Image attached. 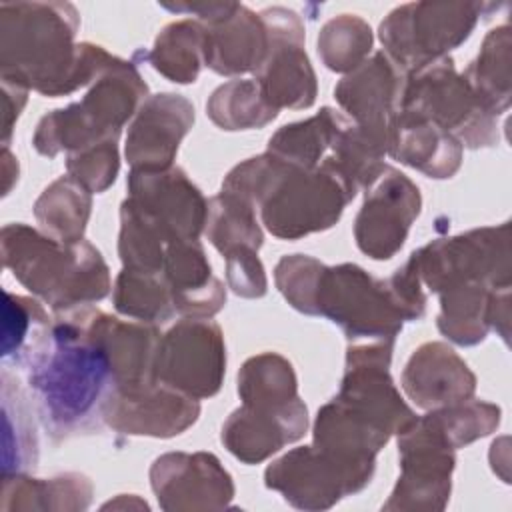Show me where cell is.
Here are the masks:
<instances>
[{
	"instance_id": "6da1fadb",
	"label": "cell",
	"mask_w": 512,
	"mask_h": 512,
	"mask_svg": "<svg viewBox=\"0 0 512 512\" xmlns=\"http://www.w3.org/2000/svg\"><path fill=\"white\" fill-rule=\"evenodd\" d=\"M80 16L70 2L0 4V80L60 98L92 84L118 56L76 42Z\"/></svg>"
},
{
	"instance_id": "7a4b0ae2",
	"label": "cell",
	"mask_w": 512,
	"mask_h": 512,
	"mask_svg": "<svg viewBox=\"0 0 512 512\" xmlns=\"http://www.w3.org/2000/svg\"><path fill=\"white\" fill-rule=\"evenodd\" d=\"M24 368L40 420L54 438H70L102 422L114 374L78 308L56 312L50 334Z\"/></svg>"
},
{
	"instance_id": "3957f363",
	"label": "cell",
	"mask_w": 512,
	"mask_h": 512,
	"mask_svg": "<svg viewBox=\"0 0 512 512\" xmlns=\"http://www.w3.org/2000/svg\"><path fill=\"white\" fill-rule=\"evenodd\" d=\"M4 268L54 312L92 306L110 294V270L86 238L60 242L28 224H6L0 234Z\"/></svg>"
},
{
	"instance_id": "277c9868",
	"label": "cell",
	"mask_w": 512,
	"mask_h": 512,
	"mask_svg": "<svg viewBox=\"0 0 512 512\" xmlns=\"http://www.w3.org/2000/svg\"><path fill=\"white\" fill-rule=\"evenodd\" d=\"M146 98L148 86L136 66L118 58L90 84L82 100L40 118L32 146L38 154L54 158L60 152L70 154L104 140H118L124 124Z\"/></svg>"
},
{
	"instance_id": "5b68a950",
	"label": "cell",
	"mask_w": 512,
	"mask_h": 512,
	"mask_svg": "<svg viewBox=\"0 0 512 512\" xmlns=\"http://www.w3.org/2000/svg\"><path fill=\"white\" fill-rule=\"evenodd\" d=\"M400 112L436 124L462 148H490L498 142V116L484 108L450 56L406 76Z\"/></svg>"
},
{
	"instance_id": "8992f818",
	"label": "cell",
	"mask_w": 512,
	"mask_h": 512,
	"mask_svg": "<svg viewBox=\"0 0 512 512\" xmlns=\"http://www.w3.org/2000/svg\"><path fill=\"white\" fill-rule=\"evenodd\" d=\"M482 2H410L394 8L378 28L384 52L406 72L448 56L470 38Z\"/></svg>"
},
{
	"instance_id": "52a82bcc",
	"label": "cell",
	"mask_w": 512,
	"mask_h": 512,
	"mask_svg": "<svg viewBox=\"0 0 512 512\" xmlns=\"http://www.w3.org/2000/svg\"><path fill=\"white\" fill-rule=\"evenodd\" d=\"M408 262L434 294L464 284L510 286V222L436 238L412 252Z\"/></svg>"
},
{
	"instance_id": "ba28073f",
	"label": "cell",
	"mask_w": 512,
	"mask_h": 512,
	"mask_svg": "<svg viewBox=\"0 0 512 512\" xmlns=\"http://www.w3.org/2000/svg\"><path fill=\"white\" fill-rule=\"evenodd\" d=\"M314 316L340 326L348 342L396 340L406 322L388 282L350 262L324 266Z\"/></svg>"
},
{
	"instance_id": "9c48e42d",
	"label": "cell",
	"mask_w": 512,
	"mask_h": 512,
	"mask_svg": "<svg viewBox=\"0 0 512 512\" xmlns=\"http://www.w3.org/2000/svg\"><path fill=\"white\" fill-rule=\"evenodd\" d=\"M356 192L330 168L288 166L258 206L266 230L280 240H298L332 228Z\"/></svg>"
},
{
	"instance_id": "30bf717a",
	"label": "cell",
	"mask_w": 512,
	"mask_h": 512,
	"mask_svg": "<svg viewBox=\"0 0 512 512\" xmlns=\"http://www.w3.org/2000/svg\"><path fill=\"white\" fill-rule=\"evenodd\" d=\"M226 374V344L222 328L210 318L178 320L160 336L154 376L196 400L220 392Z\"/></svg>"
},
{
	"instance_id": "8fae6325",
	"label": "cell",
	"mask_w": 512,
	"mask_h": 512,
	"mask_svg": "<svg viewBox=\"0 0 512 512\" xmlns=\"http://www.w3.org/2000/svg\"><path fill=\"white\" fill-rule=\"evenodd\" d=\"M392 350L394 340L348 342L346 368L334 398L386 434L398 436L416 420V414L390 376Z\"/></svg>"
},
{
	"instance_id": "7c38bea8",
	"label": "cell",
	"mask_w": 512,
	"mask_h": 512,
	"mask_svg": "<svg viewBox=\"0 0 512 512\" xmlns=\"http://www.w3.org/2000/svg\"><path fill=\"white\" fill-rule=\"evenodd\" d=\"M258 14L268 30V52L254 80L266 102L278 112L310 108L316 102L318 82L304 50V22L284 6H272Z\"/></svg>"
},
{
	"instance_id": "4fadbf2b",
	"label": "cell",
	"mask_w": 512,
	"mask_h": 512,
	"mask_svg": "<svg viewBox=\"0 0 512 512\" xmlns=\"http://www.w3.org/2000/svg\"><path fill=\"white\" fill-rule=\"evenodd\" d=\"M162 8L196 16L204 26V64L216 74H256L262 66L268 52V30L260 14L244 4H162Z\"/></svg>"
},
{
	"instance_id": "5bb4252c",
	"label": "cell",
	"mask_w": 512,
	"mask_h": 512,
	"mask_svg": "<svg viewBox=\"0 0 512 512\" xmlns=\"http://www.w3.org/2000/svg\"><path fill=\"white\" fill-rule=\"evenodd\" d=\"M372 472L346 466L316 446H298L268 464L264 484L298 510H328L344 496L364 490Z\"/></svg>"
},
{
	"instance_id": "9a60e30c",
	"label": "cell",
	"mask_w": 512,
	"mask_h": 512,
	"mask_svg": "<svg viewBox=\"0 0 512 512\" xmlns=\"http://www.w3.org/2000/svg\"><path fill=\"white\" fill-rule=\"evenodd\" d=\"M420 210L418 186L386 164L364 190V202L354 220L356 246L372 260H390L404 246Z\"/></svg>"
},
{
	"instance_id": "2e32d148",
	"label": "cell",
	"mask_w": 512,
	"mask_h": 512,
	"mask_svg": "<svg viewBox=\"0 0 512 512\" xmlns=\"http://www.w3.org/2000/svg\"><path fill=\"white\" fill-rule=\"evenodd\" d=\"M400 476L382 510L440 512L446 508L456 466L454 450L442 446L416 426L398 434Z\"/></svg>"
},
{
	"instance_id": "e0dca14e",
	"label": "cell",
	"mask_w": 512,
	"mask_h": 512,
	"mask_svg": "<svg viewBox=\"0 0 512 512\" xmlns=\"http://www.w3.org/2000/svg\"><path fill=\"white\" fill-rule=\"evenodd\" d=\"M150 486L166 512L224 510L234 498V482L210 452H166L150 466Z\"/></svg>"
},
{
	"instance_id": "ac0fdd59",
	"label": "cell",
	"mask_w": 512,
	"mask_h": 512,
	"mask_svg": "<svg viewBox=\"0 0 512 512\" xmlns=\"http://www.w3.org/2000/svg\"><path fill=\"white\" fill-rule=\"evenodd\" d=\"M102 422L128 436L174 438L200 416V402L160 380L138 388H112L102 404Z\"/></svg>"
},
{
	"instance_id": "d6986e66",
	"label": "cell",
	"mask_w": 512,
	"mask_h": 512,
	"mask_svg": "<svg viewBox=\"0 0 512 512\" xmlns=\"http://www.w3.org/2000/svg\"><path fill=\"white\" fill-rule=\"evenodd\" d=\"M406 76L408 74L380 50L336 84L334 98L358 128L390 146Z\"/></svg>"
},
{
	"instance_id": "ffe728a7",
	"label": "cell",
	"mask_w": 512,
	"mask_h": 512,
	"mask_svg": "<svg viewBox=\"0 0 512 512\" xmlns=\"http://www.w3.org/2000/svg\"><path fill=\"white\" fill-rule=\"evenodd\" d=\"M194 124V106L174 92L148 96L128 128L126 160L132 170H166L174 166L182 138Z\"/></svg>"
},
{
	"instance_id": "44dd1931",
	"label": "cell",
	"mask_w": 512,
	"mask_h": 512,
	"mask_svg": "<svg viewBox=\"0 0 512 512\" xmlns=\"http://www.w3.org/2000/svg\"><path fill=\"white\" fill-rule=\"evenodd\" d=\"M126 186L128 198L178 238L198 240L204 232L208 202L180 166L130 170Z\"/></svg>"
},
{
	"instance_id": "7402d4cb",
	"label": "cell",
	"mask_w": 512,
	"mask_h": 512,
	"mask_svg": "<svg viewBox=\"0 0 512 512\" xmlns=\"http://www.w3.org/2000/svg\"><path fill=\"white\" fill-rule=\"evenodd\" d=\"M80 318L88 336L106 352L114 388H138L154 382V358L160 342L156 324L140 320H120L92 306H82Z\"/></svg>"
},
{
	"instance_id": "603a6c76",
	"label": "cell",
	"mask_w": 512,
	"mask_h": 512,
	"mask_svg": "<svg viewBox=\"0 0 512 512\" xmlns=\"http://www.w3.org/2000/svg\"><path fill=\"white\" fill-rule=\"evenodd\" d=\"M308 430V408L298 396L274 408L242 404L222 424L224 448L244 464H260Z\"/></svg>"
},
{
	"instance_id": "cb8c5ba5",
	"label": "cell",
	"mask_w": 512,
	"mask_h": 512,
	"mask_svg": "<svg viewBox=\"0 0 512 512\" xmlns=\"http://www.w3.org/2000/svg\"><path fill=\"white\" fill-rule=\"evenodd\" d=\"M404 394L424 410L468 400L476 392V376L446 342H424L402 370Z\"/></svg>"
},
{
	"instance_id": "d4e9b609",
	"label": "cell",
	"mask_w": 512,
	"mask_h": 512,
	"mask_svg": "<svg viewBox=\"0 0 512 512\" xmlns=\"http://www.w3.org/2000/svg\"><path fill=\"white\" fill-rule=\"evenodd\" d=\"M438 330L460 346L480 344L496 330L508 344L510 334V286L464 284L440 292Z\"/></svg>"
},
{
	"instance_id": "484cf974",
	"label": "cell",
	"mask_w": 512,
	"mask_h": 512,
	"mask_svg": "<svg viewBox=\"0 0 512 512\" xmlns=\"http://www.w3.org/2000/svg\"><path fill=\"white\" fill-rule=\"evenodd\" d=\"M162 276L174 310L188 318H212L226 304V286L212 274L200 240H174L164 256Z\"/></svg>"
},
{
	"instance_id": "4316f807",
	"label": "cell",
	"mask_w": 512,
	"mask_h": 512,
	"mask_svg": "<svg viewBox=\"0 0 512 512\" xmlns=\"http://www.w3.org/2000/svg\"><path fill=\"white\" fill-rule=\"evenodd\" d=\"M312 432V446L346 466L372 474L376 470V454L392 438L336 398L318 410Z\"/></svg>"
},
{
	"instance_id": "83f0119b",
	"label": "cell",
	"mask_w": 512,
	"mask_h": 512,
	"mask_svg": "<svg viewBox=\"0 0 512 512\" xmlns=\"http://www.w3.org/2000/svg\"><path fill=\"white\" fill-rule=\"evenodd\" d=\"M388 156L428 178H452L462 164V146L436 124L400 112L392 126Z\"/></svg>"
},
{
	"instance_id": "f1b7e54d",
	"label": "cell",
	"mask_w": 512,
	"mask_h": 512,
	"mask_svg": "<svg viewBox=\"0 0 512 512\" xmlns=\"http://www.w3.org/2000/svg\"><path fill=\"white\" fill-rule=\"evenodd\" d=\"M92 494V480L80 472H66L54 478H32L26 472H16L2 476L0 508L6 512H78L90 506Z\"/></svg>"
},
{
	"instance_id": "f546056e",
	"label": "cell",
	"mask_w": 512,
	"mask_h": 512,
	"mask_svg": "<svg viewBox=\"0 0 512 512\" xmlns=\"http://www.w3.org/2000/svg\"><path fill=\"white\" fill-rule=\"evenodd\" d=\"M346 120L348 116L342 112L324 106L318 114L276 130L268 140L266 152L298 168H318L330 154L334 138Z\"/></svg>"
},
{
	"instance_id": "4dcf8cb0",
	"label": "cell",
	"mask_w": 512,
	"mask_h": 512,
	"mask_svg": "<svg viewBox=\"0 0 512 512\" xmlns=\"http://www.w3.org/2000/svg\"><path fill=\"white\" fill-rule=\"evenodd\" d=\"M174 240H186L172 234L162 222L142 210L134 200L120 204L118 256L124 268L162 274L164 256Z\"/></svg>"
},
{
	"instance_id": "1f68e13d",
	"label": "cell",
	"mask_w": 512,
	"mask_h": 512,
	"mask_svg": "<svg viewBox=\"0 0 512 512\" xmlns=\"http://www.w3.org/2000/svg\"><path fill=\"white\" fill-rule=\"evenodd\" d=\"M90 212L92 194L68 174L48 184L34 202V218L40 230L68 244L84 240Z\"/></svg>"
},
{
	"instance_id": "d6a6232c",
	"label": "cell",
	"mask_w": 512,
	"mask_h": 512,
	"mask_svg": "<svg viewBox=\"0 0 512 512\" xmlns=\"http://www.w3.org/2000/svg\"><path fill=\"white\" fill-rule=\"evenodd\" d=\"M510 48L508 24L496 26L486 34L478 56L462 72L478 100L494 116H500L510 106Z\"/></svg>"
},
{
	"instance_id": "836d02e7",
	"label": "cell",
	"mask_w": 512,
	"mask_h": 512,
	"mask_svg": "<svg viewBox=\"0 0 512 512\" xmlns=\"http://www.w3.org/2000/svg\"><path fill=\"white\" fill-rule=\"evenodd\" d=\"M500 416V406L472 396L458 404L434 408L424 416H416V426L456 452L458 448L496 432Z\"/></svg>"
},
{
	"instance_id": "e575fe53",
	"label": "cell",
	"mask_w": 512,
	"mask_h": 512,
	"mask_svg": "<svg viewBox=\"0 0 512 512\" xmlns=\"http://www.w3.org/2000/svg\"><path fill=\"white\" fill-rule=\"evenodd\" d=\"M148 62L170 82H196L204 64V26L196 18L166 24L148 52Z\"/></svg>"
},
{
	"instance_id": "d590c367",
	"label": "cell",
	"mask_w": 512,
	"mask_h": 512,
	"mask_svg": "<svg viewBox=\"0 0 512 512\" xmlns=\"http://www.w3.org/2000/svg\"><path fill=\"white\" fill-rule=\"evenodd\" d=\"M2 476L34 468L38 460V436L28 398L10 372H2Z\"/></svg>"
},
{
	"instance_id": "8d00e7d4",
	"label": "cell",
	"mask_w": 512,
	"mask_h": 512,
	"mask_svg": "<svg viewBox=\"0 0 512 512\" xmlns=\"http://www.w3.org/2000/svg\"><path fill=\"white\" fill-rule=\"evenodd\" d=\"M204 232L222 256L240 248L258 252L264 242L256 208L248 200L224 190L208 200Z\"/></svg>"
},
{
	"instance_id": "74e56055",
	"label": "cell",
	"mask_w": 512,
	"mask_h": 512,
	"mask_svg": "<svg viewBox=\"0 0 512 512\" xmlns=\"http://www.w3.org/2000/svg\"><path fill=\"white\" fill-rule=\"evenodd\" d=\"M242 404L274 408L298 398V378L288 358L278 352L250 356L238 370Z\"/></svg>"
},
{
	"instance_id": "f35d334b",
	"label": "cell",
	"mask_w": 512,
	"mask_h": 512,
	"mask_svg": "<svg viewBox=\"0 0 512 512\" xmlns=\"http://www.w3.org/2000/svg\"><path fill=\"white\" fill-rule=\"evenodd\" d=\"M206 114L218 128L236 132L264 128L278 116V110L266 102L254 78H234L210 94Z\"/></svg>"
},
{
	"instance_id": "ab89813d",
	"label": "cell",
	"mask_w": 512,
	"mask_h": 512,
	"mask_svg": "<svg viewBox=\"0 0 512 512\" xmlns=\"http://www.w3.org/2000/svg\"><path fill=\"white\" fill-rule=\"evenodd\" d=\"M112 302L118 314L148 324H162L176 312L164 276L132 268H122L116 276Z\"/></svg>"
},
{
	"instance_id": "60d3db41",
	"label": "cell",
	"mask_w": 512,
	"mask_h": 512,
	"mask_svg": "<svg viewBox=\"0 0 512 512\" xmlns=\"http://www.w3.org/2000/svg\"><path fill=\"white\" fill-rule=\"evenodd\" d=\"M50 328L52 320L48 318L46 310L38 300L4 292V360H12L18 366H26L50 334Z\"/></svg>"
},
{
	"instance_id": "b9f144b4",
	"label": "cell",
	"mask_w": 512,
	"mask_h": 512,
	"mask_svg": "<svg viewBox=\"0 0 512 512\" xmlns=\"http://www.w3.org/2000/svg\"><path fill=\"white\" fill-rule=\"evenodd\" d=\"M372 44V28L364 18L356 14H338L320 28L316 50L328 70L348 74L368 60Z\"/></svg>"
},
{
	"instance_id": "7bdbcfd3",
	"label": "cell",
	"mask_w": 512,
	"mask_h": 512,
	"mask_svg": "<svg viewBox=\"0 0 512 512\" xmlns=\"http://www.w3.org/2000/svg\"><path fill=\"white\" fill-rule=\"evenodd\" d=\"M326 264L308 254L282 256L274 268V282L288 304L308 316H314L316 290Z\"/></svg>"
},
{
	"instance_id": "ee69618b",
	"label": "cell",
	"mask_w": 512,
	"mask_h": 512,
	"mask_svg": "<svg viewBox=\"0 0 512 512\" xmlns=\"http://www.w3.org/2000/svg\"><path fill=\"white\" fill-rule=\"evenodd\" d=\"M120 154L118 140H104L66 156V172L90 194L108 190L118 176Z\"/></svg>"
},
{
	"instance_id": "f6af8a7d",
	"label": "cell",
	"mask_w": 512,
	"mask_h": 512,
	"mask_svg": "<svg viewBox=\"0 0 512 512\" xmlns=\"http://www.w3.org/2000/svg\"><path fill=\"white\" fill-rule=\"evenodd\" d=\"M228 288L242 298H262L268 290L264 266L256 250L240 248L224 256Z\"/></svg>"
},
{
	"instance_id": "bcb514c9",
	"label": "cell",
	"mask_w": 512,
	"mask_h": 512,
	"mask_svg": "<svg viewBox=\"0 0 512 512\" xmlns=\"http://www.w3.org/2000/svg\"><path fill=\"white\" fill-rule=\"evenodd\" d=\"M28 88L10 80H2V146H8L12 128L26 106Z\"/></svg>"
},
{
	"instance_id": "7dc6e473",
	"label": "cell",
	"mask_w": 512,
	"mask_h": 512,
	"mask_svg": "<svg viewBox=\"0 0 512 512\" xmlns=\"http://www.w3.org/2000/svg\"><path fill=\"white\" fill-rule=\"evenodd\" d=\"M2 170H4V196L12 190L14 182H18V162L8 146L2 148Z\"/></svg>"
},
{
	"instance_id": "c3c4849f",
	"label": "cell",
	"mask_w": 512,
	"mask_h": 512,
	"mask_svg": "<svg viewBox=\"0 0 512 512\" xmlns=\"http://www.w3.org/2000/svg\"><path fill=\"white\" fill-rule=\"evenodd\" d=\"M128 494H120L118 496V500H110V502H106L104 506H102V510H106V508H132V506H136V508H148V504L144 502V500H140L138 496H134V494H130V498H126Z\"/></svg>"
}]
</instances>
